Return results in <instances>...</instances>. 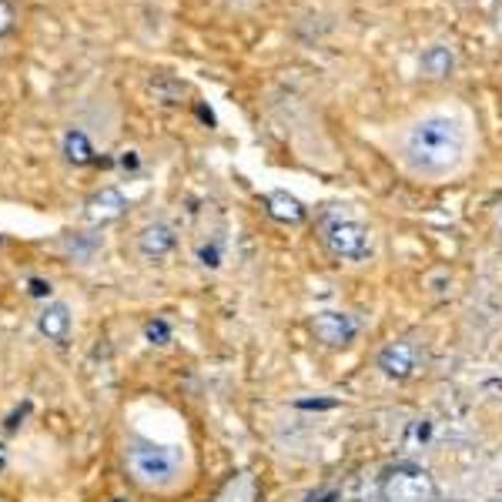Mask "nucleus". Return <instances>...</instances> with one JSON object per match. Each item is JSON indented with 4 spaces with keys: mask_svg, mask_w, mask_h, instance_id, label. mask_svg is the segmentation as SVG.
<instances>
[{
    "mask_svg": "<svg viewBox=\"0 0 502 502\" xmlns=\"http://www.w3.org/2000/svg\"><path fill=\"white\" fill-rule=\"evenodd\" d=\"M472 158V124L456 108H432L399 131V161L412 178L446 181Z\"/></svg>",
    "mask_w": 502,
    "mask_h": 502,
    "instance_id": "nucleus-1",
    "label": "nucleus"
},
{
    "mask_svg": "<svg viewBox=\"0 0 502 502\" xmlns=\"http://www.w3.org/2000/svg\"><path fill=\"white\" fill-rule=\"evenodd\" d=\"M124 466L141 489L171 492L185 479L188 459L178 446H161L151 439H131L124 449Z\"/></svg>",
    "mask_w": 502,
    "mask_h": 502,
    "instance_id": "nucleus-2",
    "label": "nucleus"
},
{
    "mask_svg": "<svg viewBox=\"0 0 502 502\" xmlns=\"http://www.w3.org/2000/svg\"><path fill=\"white\" fill-rule=\"evenodd\" d=\"M325 241H328V248L335 251L339 258H345V262H365V258H372V235L362 225H355V221H345V218L328 221Z\"/></svg>",
    "mask_w": 502,
    "mask_h": 502,
    "instance_id": "nucleus-3",
    "label": "nucleus"
},
{
    "mask_svg": "<svg viewBox=\"0 0 502 502\" xmlns=\"http://www.w3.org/2000/svg\"><path fill=\"white\" fill-rule=\"evenodd\" d=\"M385 502H432L436 486L426 472H395L382 486Z\"/></svg>",
    "mask_w": 502,
    "mask_h": 502,
    "instance_id": "nucleus-4",
    "label": "nucleus"
},
{
    "mask_svg": "<svg viewBox=\"0 0 502 502\" xmlns=\"http://www.w3.org/2000/svg\"><path fill=\"white\" fill-rule=\"evenodd\" d=\"M312 332H315V339L328 349H339V345H349L355 339V332H359V322L345 312H318L312 318Z\"/></svg>",
    "mask_w": 502,
    "mask_h": 502,
    "instance_id": "nucleus-5",
    "label": "nucleus"
},
{
    "mask_svg": "<svg viewBox=\"0 0 502 502\" xmlns=\"http://www.w3.org/2000/svg\"><path fill=\"white\" fill-rule=\"evenodd\" d=\"M419 362H422V355H419V349H415L412 342H389L382 352H379V369L389 375V379H412L415 372H419Z\"/></svg>",
    "mask_w": 502,
    "mask_h": 502,
    "instance_id": "nucleus-6",
    "label": "nucleus"
},
{
    "mask_svg": "<svg viewBox=\"0 0 502 502\" xmlns=\"http://www.w3.org/2000/svg\"><path fill=\"white\" fill-rule=\"evenodd\" d=\"M71 325H74V318H71V308L64 302H51V305L41 308V315H37V328H41V335L51 342H64L71 335Z\"/></svg>",
    "mask_w": 502,
    "mask_h": 502,
    "instance_id": "nucleus-7",
    "label": "nucleus"
},
{
    "mask_svg": "<svg viewBox=\"0 0 502 502\" xmlns=\"http://www.w3.org/2000/svg\"><path fill=\"white\" fill-rule=\"evenodd\" d=\"M138 245H141L144 258H164L168 251L175 248V235H171V228H168V225H151V228L141 231Z\"/></svg>",
    "mask_w": 502,
    "mask_h": 502,
    "instance_id": "nucleus-8",
    "label": "nucleus"
},
{
    "mask_svg": "<svg viewBox=\"0 0 502 502\" xmlns=\"http://www.w3.org/2000/svg\"><path fill=\"white\" fill-rule=\"evenodd\" d=\"M64 154L71 158L74 164H88L91 161V141H88V131H81V128H74V131L64 134Z\"/></svg>",
    "mask_w": 502,
    "mask_h": 502,
    "instance_id": "nucleus-9",
    "label": "nucleus"
},
{
    "mask_svg": "<svg viewBox=\"0 0 502 502\" xmlns=\"http://www.w3.org/2000/svg\"><path fill=\"white\" fill-rule=\"evenodd\" d=\"M118 211H121V195H118V191H104L101 198H94V201H91L88 215H91V218L104 221V218H114Z\"/></svg>",
    "mask_w": 502,
    "mask_h": 502,
    "instance_id": "nucleus-10",
    "label": "nucleus"
},
{
    "mask_svg": "<svg viewBox=\"0 0 502 502\" xmlns=\"http://www.w3.org/2000/svg\"><path fill=\"white\" fill-rule=\"evenodd\" d=\"M14 27V11L7 0H0V34H7Z\"/></svg>",
    "mask_w": 502,
    "mask_h": 502,
    "instance_id": "nucleus-11",
    "label": "nucleus"
},
{
    "mask_svg": "<svg viewBox=\"0 0 502 502\" xmlns=\"http://www.w3.org/2000/svg\"><path fill=\"white\" fill-rule=\"evenodd\" d=\"M31 295H51V282H41V278H31Z\"/></svg>",
    "mask_w": 502,
    "mask_h": 502,
    "instance_id": "nucleus-12",
    "label": "nucleus"
},
{
    "mask_svg": "<svg viewBox=\"0 0 502 502\" xmlns=\"http://www.w3.org/2000/svg\"><path fill=\"white\" fill-rule=\"evenodd\" d=\"M4 466H7V449L0 446V472H4Z\"/></svg>",
    "mask_w": 502,
    "mask_h": 502,
    "instance_id": "nucleus-13",
    "label": "nucleus"
},
{
    "mask_svg": "<svg viewBox=\"0 0 502 502\" xmlns=\"http://www.w3.org/2000/svg\"><path fill=\"white\" fill-rule=\"evenodd\" d=\"M0 502H4V499H0Z\"/></svg>",
    "mask_w": 502,
    "mask_h": 502,
    "instance_id": "nucleus-14",
    "label": "nucleus"
}]
</instances>
